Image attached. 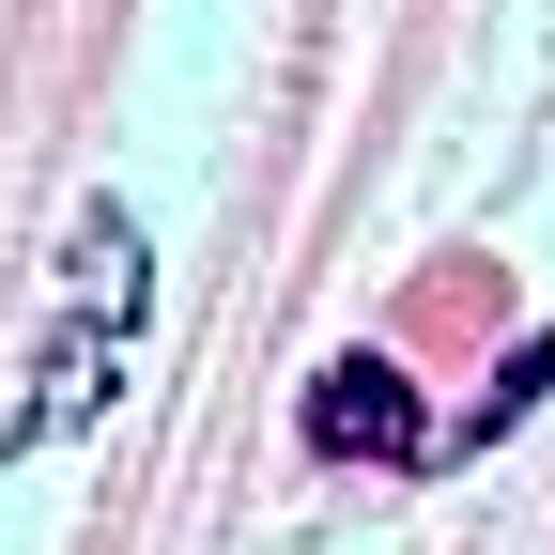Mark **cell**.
<instances>
[{
  "instance_id": "cell-1",
  "label": "cell",
  "mask_w": 555,
  "mask_h": 555,
  "mask_svg": "<svg viewBox=\"0 0 555 555\" xmlns=\"http://www.w3.org/2000/svg\"><path fill=\"white\" fill-rule=\"evenodd\" d=\"M62 278H78V309L47 324L31 386L0 401V463H47V448H78L93 416H124L139 324H155V232H139L124 201H78V232H62Z\"/></svg>"
},
{
  "instance_id": "cell-2",
  "label": "cell",
  "mask_w": 555,
  "mask_h": 555,
  "mask_svg": "<svg viewBox=\"0 0 555 555\" xmlns=\"http://www.w3.org/2000/svg\"><path fill=\"white\" fill-rule=\"evenodd\" d=\"M294 433H309V463H371V478H448V416H416L401 356H371V339L309 371Z\"/></svg>"
},
{
  "instance_id": "cell-3",
  "label": "cell",
  "mask_w": 555,
  "mask_h": 555,
  "mask_svg": "<svg viewBox=\"0 0 555 555\" xmlns=\"http://www.w3.org/2000/svg\"><path fill=\"white\" fill-rule=\"evenodd\" d=\"M540 386H555V324H525L509 356H494V386H478V401L448 416V463H478V448H509L525 416H540Z\"/></svg>"
}]
</instances>
